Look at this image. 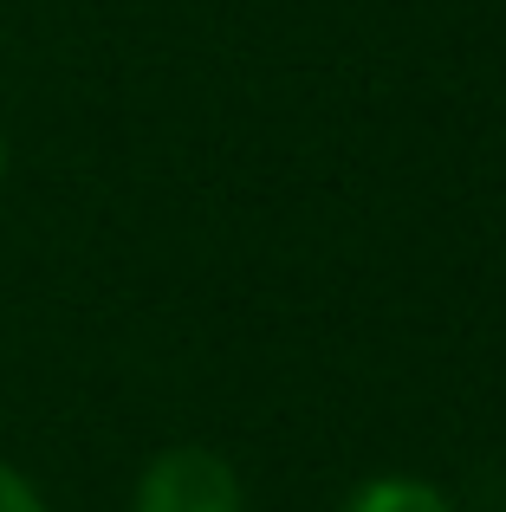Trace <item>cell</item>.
<instances>
[{"instance_id": "3", "label": "cell", "mask_w": 506, "mask_h": 512, "mask_svg": "<svg viewBox=\"0 0 506 512\" xmlns=\"http://www.w3.org/2000/svg\"><path fill=\"white\" fill-rule=\"evenodd\" d=\"M0 512H46L39 487L20 474V467H7V461H0Z\"/></svg>"}, {"instance_id": "4", "label": "cell", "mask_w": 506, "mask_h": 512, "mask_svg": "<svg viewBox=\"0 0 506 512\" xmlns=\"http://www.w3.org/2000/svg\"><path fill=\"white\" fill-rule=\"evenodd\" d=\"M0 175H7V143H0Z\"/></svg>"}, {"instance_id": "2", "label": "cell", "mask_w": 506, "mask_h": 512, "mask_svg": "<svg viewBox=\"0 0 506 512\" xmlns=\"http://www.w3.org/2000/svg\"><path fill=\"white\" fill-rule=\"evenodd\" d=\"M338 512H455L435 480H416V474H383V480H364Z\"/></svg>"}, {"instance_id": "1", "label": "cell", "mask_w": 506, "mask_h": 512, "mask_svg": "<svg viewBox=\"0 0 506 512\" xmlns=\"http://www.w3.org/2000/svg\"><path fill=\"white\" fill-rule=\"evenodd\" d=\"M130 512H247V493L215 448H163L137 474Z\"/></svg>"}]
</instances>
